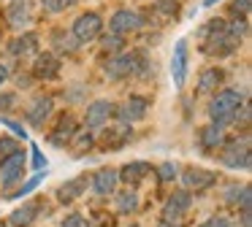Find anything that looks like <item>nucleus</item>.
<instances>
[{
  "instance_id": "nucleus-1",
  "label": "nucleus",
  "mask_w": 252,
  "mask_h": 227,
  "mask_svg": "<svg viewBox=\"0 0 252 227\" xmlns=\"http://www.w3.org/2000/svg\"><path fill=\"white\" fill-rule=\"evenodd\" d=\"M247 103V92L244 89H220L217 95L212 97V103H209V119H212V124H217V127H228V124H233L236 114H239V108Z\"/></svg>"
},
{
  "instance_id": "nucleus-2",
  "label": "nucleus",
  "mask_w": 252,
  "mask_h": 227,
  "mask_svg": "<svg viewBox=\"0 0 252 227\" xmlns=\"http://www.w3.org/2000/svg\"><path fill=\"white\" fill-rule=\"evenodd\" d=\"M220 162H222L225 168H230V170H250V162H252L250 135L225 141V143L220 146Z\"/></svg>"
},
{
  "instance_id": "nucleus-3",
  "label": "nucleus",
  "mask_w": 252,
  "mask_h": 227,
  "mask_svg": "<svg viewBox=\"0 0 252 227\" xmlns=\"http://www.w3.org/2000/svg\"><path fill=\"white\" fill-rule=\"evenodd\" d=\"M138 68H141V54L130 52V54H117V57H111L109 62L103 65V73H106V79H111V81H122V79H127V76H133Z\"/></svg>"
},
{
  "instance_id": "nucleus-4",
  "label": "nucleus",
  "mask_w": 252,
  "mask_h": 227,
  "mask_svg": "<svg viewBox=\"0 0 252 227\" xmlns=\"http://www.w3.org/2000/svg\"><path fill=\"white\" fill-rule=\"evenodd\" d=\"M190 205H192V192L176 189L165 198L163 211H160V222H182V216L190 211Z\"/></svg>"
},
{
  "instance_id": "nucleus-5",
  "label": "nucleus",
  "mask_w": 252,
  "mask_h": 227,
  "mask_svg": "<svg viewBox=\"0 0 252 227\" xmlns=\"http://www.w3.org/2000/svg\"><path fill=\"white\" fill-rule=\"evenodd\" d=\"M25 162H28V157H25V151H14V154L3 157L0 160V184H3V189H11L17 187L19 181H22V173H25Z\"/></svg>"
},
{
  "instance_id": "nucleus-6",
  "label": "nucleus",
  "mask_w": 252,
  "mask_h": 227,
  "mask_svg": "<svg viewBox=\"0 0 252 227\" xmlns=\"http://www.w3.org/2000/svg\"><path fill=\"white\" fill-rule=\"evenodd\" d=\"M71 32H73V38H76L79 43H90L103 32V19H100L95 11L79 14L76 22H73V27H71Z\"/></svg>"
},
{
  "instance_id": "nucleus-7",
  "label": "nucleus",
  "mask_w": 252,
  "mask_h": 227,
  "mask_svg": "<svg viewBox=\"0 0 252 227\" xmlns=\"http://www.w3.org/2000/svg\"><path fill=\"white\" fill-rule=\"evenodd\" d=\"M141 27H144V16L130 8L114 11L109 19V32H117V35H130V32L141 30Z\"/></svg>"
},
{
  "instance_id": "nucleus-8",
  "label": "nucleus",
  "mask_w": 252,
  "mask_h": 227,
  "mask_svg": "<svg viewBox=\"0 0 252 227\" xmlns=\"http://www.w3.org/2000/svg\"><path fill=\"white\" fill-rule=\"evenodd\" d=\"M147 111H149V100L141 95H130L122 106L114 108V114L120 116L122 124H136L141 119H147Z\"/></svg>"
},
{
  "instance_id": "nucleus-9",
  "label": "nucleus",
  "mask_w": 252,
  "mask_h": 227,
  "mask_svg": "<svg viewBox=\"0 0 252 227\" xmlns=\"http://www.w3.org/2000/svg\"><path fill=\"white\" fill-rule=\"evenodd\" d=\"M114 103L111 100H93L87 106V111H84V124H87L90 130H98V127H103L106 122H109L111 116H114Z\"/></svg>"
},
{
  "instance_id": "nucleus-10",
  "label": "nucleus",
  "mask_w": 252,
  "mask_h": 227,
  "mask_svg": "<svg viewBox=\"0 0 252 227\" xmlns=\"http://www.w3.org/2000/svg\"><path fill=\"white\" fill-rule=\"evenodd\" d=\"M214 181H217V173L206 170V168H187L182 173V184L187 192H203V189L214 187Z\"/></svg>"
},
{
  "instance_id": "nucleus-11",
  "label": "nucleus",
  "mask_w": 252,
  "mask_h": 227,
  "mask_svg": "<svg viewBox=\"0 0 252 227\" xmlns=\"http://www.w3.org/2000/svg\"><path fill=\"white\" fill-rule=\"evenodd\" d=\"M187 62H190V54H187V41L185 38H179L174 46V54H171V79H174V84L185 86L187 81Z\"/></svg>"
},
{
  "instance_id": "nucleus-12",
  "label": "nucleus",
  "mask_w": 252,
  "mask_h": 227,
  "mask_svg": "<svg viewBox=\"0 0 252 227\" xmlns=\"http://www.w3.org/2000/svg\"><path fill=\"white\" fill-rule=\"evenodd\" d=\"M55 111V100H52L49 95H38L33 103L28 106V111H25V119H28L30 127L41 130L44 127V122L49 119V114Z\"/></svg>"
},
{
  "instance_id": "nucleus-13",
  "label": "nucleus",
  "mask_w": 252,
  "mask_h": 227,
  "mask_svg": "<svg viewBox=\"0 0 252 227\" xmlns=\"http://www.w3.org/2000/svg\"><path fill=\"white\" fill-rule=\"evenodd\" d=\"M87 187H90V178H87V173H82V176H73V178H68L65 184H60L55 195L63 205H68V203L82 198V195L87 192Z\"/></svg>"
},
{
  "instance_id": "nucleus-14",
  "label": "nucleus",
  "mask_w": 252,
  "mask_h": 227,
  "mask_svg": "<svg viewBox=\"0 0 252 227\" xmlns=\"http://www.w3.org/2000/svg\"><path fill=\"white\" fill-rule=\"evenodd\" d=\"M90 184H93V189L100 198H109V195H114L117 187H120V176H117L114 168H100V170L90 178Z\"/></svg>"
},
{
  "instance_id": "nucleus-15",
  "label": "nucleus",
  "mask_w": 252,
  "mask_h": 227,
  "mask_svg": "<svg viewBox=\"0 0 252 227\" xmlns=\"http://www.w3.org/2000/svg\"><path fill=\"white\" fill-rule=\"evenodd\" d=\"M33 76H35V79H44V81L57 79V76H60V59H57L52 52L38 54L35 62H33Z\"/></svg>"
},
{
  "instance_id": "nucleus-16",
  "label": "nucleus",
  "mask_w": 252,
  "mask_h": 227,
  "mask_svg": "<svg viewBox=\"0 0 252 227\" xmlns=\"http://www.w3.org/2000/svg\"><path fill=\"white\" fill-rule=\"evenodd\" d=\"M225 143V130L217 124H206V127L198 130V146L203 151H217Z\"/></svg>"
},
{
  "instance_id": "nucleus-17",
  "label": "nucleus",
  "mask_w": 252,
  "mask_h": 227,
  "mask_svg": "<svg viewBox=\"0 0 252 227\" xmlns=\"http://www.w3.org/2000/svg\"><path fill=\"white\" fill-rule=\"evenodd\" d=\"M117 176L125 184H138L147 176H152V165H149V162H127V165H122L120 170H117Z\"/></svg>"
},
{
  "instance_id": "nucleus-18",
  "label": "nucleus",
  "mask_w": 252,
  "mask_h": 227,
  "mask_svg": "<svg viewBox=\"0 0 252 227\" xmlns=\"http://www.w3.org/2000/svg\"><path fill=\"white\" fill-rule=\"evenodd\" d=\"M73 133H76V122H73V116H63L60 122H57L55 133L49 135L52 146H57V149H63V146H65V143H71Z\"/></svg>"
},
{
  "instance_id": "nucleus-19",
  "label": "nucleus",
  "mask_w": 252,
  "mask_h": 227,
  "mask_svg": "<svg viewBox=\"0 0 252 227\" xmlns=\"http://www.w3.org/2000/svg\"><path fill=\"white\" fill-rule=\"evenodd\" d=\"M35 216H38V203H35V200H28V203H22L19 208H14L8 219H11L14 227H30L35 222Z\"/></svg>"
},
{
  "instance_id": "nucleus-20",
  "label": "nucleus",
  "mask_w": 252,
  "mask_h": 227,
  "mask_svg": "<svg viewBox=\"0 0 252 227\" xmlns=\"http://www.w3.org/2000/svg\"><path fill=\"white\" fill-rule=\"evenodd\" d=\"M222 79H225V73L220 68H206L201 76H198V92H203V95L217 92L220 86H222Z\"/></svg>"
},
{
  "instance_id": "nucleus-21",
  "label": "nucleus",
  "mask_w": 252,
  "mask_h": 227,
  "mask_svg": "<svg viewBox=\"0 0 252 227\" xmlns=\"http://www.w3.org/2000/svg\"><path fill=\"white\" fill-rule=\"evenodd\" d=\"M35 46H38V35H35V32H22L19 38H14V41H11L8 52H11L14 57H25V54L35 52Z\"/></svg>"
},
{
  "instance_id": "nucleus-22",
  "label": "nucleus",
  "mask_w": 252,
  "mask_h": 227,
  "mask_svg": "<svg viewBox=\"0 0 252 227\" xmlns=\"http://www.w3.org/2000/svg\"><path fill=\"white\" fill-rule=\"evenodd\" d=\"M6 16H8V25H11V27L25 25L28 16H30V3H28V0H11L8 8H6Z\"/></svg>"
},
{
  "instance_id": "nucleus-23",
  "label": "nucleus",
  "mask_w": 252,
  "mask_h": 227,
  "mask_svg": "<svg viewBox=\"0 0 252 227\" xmlns=\"http://www.w3.org/2000/svg\"><path fill=\"white\" fill-rule=\"evenodd\" d=\"M114 195H117V211H120V214H125V216L136 214L138 205H141V200H138V195L133 192V189H125V192H114Z\"/></svg>"
},
{
  "instance_id": "nucleus-24",
  "label": "nucleus",
  "mask_w": 252,
  "mask_h": 227,
  "mask_svg": "<svg viewBox=\"0 0 252 227\" xmlns=\"http://www.w3.org/2000/svg\"><path fill=\"white\" fill-rule=\"evenodd\" d=\"M127 138H130V124H120V127H114V130H106L103 143L109 146V149H120Z\"/></svg>"
},
{
  "instance_id": "nucleus-25",
  "label": "nucleus",
  "mask_w": 252,
  "mask_h": 227,
  "mask_svg": "<svg viewBox=\"0 0 252 227\" xmlns=\"http://www.w3.org/2000/svg\"><path fill=\"white\" fill-rule=\"evenodd\" d=\"M71 143H73V151H79V154H84V151H90L95 146V133H90V130H84V133H73V138H71Z\"/></svg>"
},
{
  "instance_id": "nucleus-26",
  "label": "nucleus",
  "mask_w": 252,
  "mask_h": 227,
  "mask_svg": "<svg viewBox=\"0 0 252 227\" xmlns=\"http://www.w3.org/2000/svg\"><path fill=\"white\" fill-rule=\"evenodd\" d=\"M176 8H179L176 0H158V3H155V14H158L160 19H174Z\"/></svg>"
},
{
  "instance_id": "nucleus-27",
  "label": "nucleus",
  "mask_w": 252,
  "mask_h": 227,
  "mask_svg": "<svg viewBox=\"0 0 252 227\" xmlns=\"http://www.w3.org/2000/svg\"><path fill=\"white\" fill-rule=\"evenodd\" d=\"M155 173L160 176V181H165V184H168V181H174V178H176L179 168H176L174 162H160V165L155 168Z\"/></svg>"
},
{
  "instance_id": "nucleus-28",
  "label": "nucleus",
  "mask_w": 252,
  "mask_h": 227,
  "mask_svg": "<svg viewBox=\"0 0 252 227\" xmlns=\"http://www.w3.org/2000/svg\"><path fill=\"white\" fill-rule=\"evenodd\" d=\"M225 30L230 32V35H236V38H244L247 35V30H250V22L244 19V16H236L230 25H225Z\"/></svg>"
},
{
  "instance_id": "nucleus-29",
  "label": "nucleus",
  "mask_w": 252,
  "mask_h": 227,
  "mask_svg": "<svg viewBox=\"0 0 252 227\" xmlns=\"http://www.w3.org/2000/svg\"><path fill=\"white\" fill-rule=\"evenodd\" d=\"M41 178H44V173H41V170H35V176H30L28 181H25L22 187H19L17 192H14V198H25V195H30V192H33V189L41 184Z\"/></svg>"
},
{
  "instance_id": "nucleus-30",
  "label": "nucleus",
  "mask_w": 252,
  "mask_h": 227,
  "mask_svg": "<svg viewBox=\"0 0 252 227\" xmlns=\"http://www.w3.org/2000/svg\"><path fill=\"white\" fill-rule=\"evenodd\" d=\"M19 146H17V138H8V135H0V160L8 154H14Z\"/></svg>"
},
{
  "instance_id": "nucleus-31",
  "label": "nucleus",
  "mask_w": 252,
  "mask_h": 227,
  "mask_svg": "<svg viewBox=\"0 0 252 227\" xmlns=\"http://www.w3.org/2000/svg\"><path fill=\"white\" fill-rule=\"evenodd\" d=\"M103 52H120L122 49V35H117V32H111V35H103Z\"/></svg>"
},
{
  "instance_id": "nucleus-32",
  "label": "nucleus",
  "mask_w": 252,
  "mask_h": 227,
  "mask_svg": "<svg viewBox=\"0 0 252 227\" xmlns=\"http://www.w3.org/2000/svg\"><path fill=\"white\" fill-rule=\"evenodd\" d=\"M60 227H90V222H87V216H82V214H68L65 219L60 222Z\"/></svg>"
},
{
  "instance_id": "nucleus-33",
  "label": "nucleus",
  "mask_w": 252,
  "mask_h": 227,
  "mask_svg": "<svg viewBox=\"0 0 252 227\" xmlns=\"http://www.w3.org/2000/svg\"><path fill=\"white\" fill-rule=\"evenodd\" d=\"M241 189H244V184H241V187H239V184H230V187L225 189V203H228V205H239L241 203V198H239Z\"/></svg>"
},
{
  "instance_id": "nucleus-34",
  "label": "nucleus",
  "mask_w": 252,
  "mask_h": 227,
  "mask_svg": "<svg viewBox=\"0 0 252 227\" xmlns=\"http://www.w3.org/2000/svg\"><path fill=\"white\" fill-rule=\"evenodd\" d=\"M0 124H6L8 130H11L17 138H28V133H25V127L19 122H14V119H8V116H0Z\"/></svg>"
},
{
  "instance_id": "nucleus-35",
  "label": "nucleus",
  "mask_w": 252,
  "mask_h": 227,
  "mask_svg": "<svg viewBox=\"0 0 252 227\" xmlns=\"http://www.w3.org/2000/svg\"><path fill=\"white\" fill-rule=\"evenodd\" d=\"M30 154H33V168H35V170H46V157L41 154V149L35 143L30 146Z\"/></svg>"
},
{
  "instance_id": "nucleus-36",
  "label": "nucleus",
  "mask_w": 252,
  "mask_h": 227,
  "mask_svg": "<svg viewBox=\"0 0 252 227\" xmlns=\"http://www.w3.org/2000/svg\"><path fill=\"white\" fill-rule=\"evenodd\" d=\"M230 225V219H228V216H209V219H203L201 222V225H198V227H228Z\"/></svg>"
},
{
  "instance_id": "nucleus-37",
  "label": "nucleus",
  "mask_w": 252,
  "mask_h": 227,
  "mask_svg": "<svg viewBox=\"0 0 252 227\" xmlns=\"http://www.w3.org/2000/svg\"><path fill=\"white\" fill-rule=\"evenodd\" d=\"M230 11H233V16H244L247 19V14H250V0H233Z\"/></svg>"
},
{
  "instance_id": "nucleus-38",
  "label": "nucleus",
  "mask_w": 252,
  "mask_h": 227,
  "mask_svg": "<svg viewBox=\"0 0 252 227\" xmlns=\"http://www.w3.org/2000/svg\"><path fill=\"white\" fill-rule=\"evenodd\" d=\"M14 103H17V95H14V92H8V95H0V111H8Z\"/></svg>"
},
{
  "instance_id": "nucleus-39",
  "label": "nucleus",
  "mask_w": 252,
  "mask_h": 227,
  "mask_svg": "<svg viewBox=\"0 0 252 227\" xmlns=\"http://www.w3.org/2000/svg\"><path fill=\"white\" fill-rule=\"evenodd\" d=\"M41 3H44V8L49 11V14H60L63 11V5L57 3V0H41Z\"/></svg>"
},
{
  "instance_id": "nucleus-40",
  "label": "nucleus",
  "mask_w": 252,
  "mask_h": 227,
  "mask_svg": "<svg viewBox=\"0 0 252 227\" xmlns=\"http://www.w3.org/2000/svg\"><path fill=\"white\" fill-rule=\"evenodd\" d=\"M8 76H11V73H8V68H6L3 62H0V86H3V84L8 81Z\"/></svg>"
},
{
  "instance_id": "nucleus-41",
  "label": "nucleus",
  "mask_w": 252,
  "mask_h": 227,
  "mask_svg": "<svg viewBox=\"0 0 252 227\" xmlns=\"http://www.w3.org/2000/svg\"><path fill=\"white\" fill-rule=\"evenodd\" d=\"M57 3H60V5H63V11H65V8H71V5H76V3H79V0H57Z\"/></svg>"
},
{
  "instance_id": "nucleus-42",
  "label": "nucleus",
  "mask_w": 252,
  "mask_h": 227,
  "mask_svg": "<svg viewBox=\"0 0 252 227\" xmlns=\"http://www.w3.org/2000/svg\"><path fill=\"white\" fill-rule=\"evenodd\" d=\"M158 227H182V222H160Z\"/></svg>"
},
{
  "instance_id": "nucleus-43",
  "label": "nucleus",
  "mask_w": 252,
  "mask_h": 227,
  "mask_svg": "<svg viewBox=\"0 0 252 227\" xmlns=\"http://www.w3.org/2000/svg\"><path fill=\"white\" fill-rule=\"evenodd\" d=\"M214 3H217V0H203V5H214Z\"/></svg>"
},
{
  "instance_id": "nucleus-44",
  "label": "nucleus",
  "mask_w": 252,
  "mask_h": 227,
  "mask_svg": "<svg viewBox=\"0 0 252 227\" xmlns=\"http://www.w3.org/2000/svg\"><path fill=\"white\" fill-rule=\"evenodd\" d=\"M0 227H8V225H6V222H0Z\"/></svg>"
},
{
  "instance_id": "nucleus-45",
  "label": "nucleus",
  "mask_w": 252,
  "mask_h": 227,
  "mask_svg": "<svg viewBox=\"0 0 252 227\" xmlns=\"http://www.w3.org/2000/svg\"><path fill=\"white\" fill-rule=\"evenodd\" d=\"M130 227H138V225H130Z\"/></svg>"
},
{
  "instance_id": "nucleus-46",
  "label": "nucleus",
  "mask_w": 252,
  "mask_h": 227,
  "mask_svg": "<svg viewBox=\"0 0 252 227\" xmlns=\"http://www.w3.org/2000/svg\"><path fill=\"white\" fill-rule=\"evenodd\" d=\"M228 227H233V225H228Z\"/></svg>"
}]
</instances>
